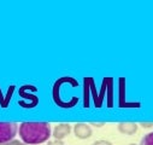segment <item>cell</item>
<instances>
[{"label": "cell", "mask_w": 153, "mask_h": 145, "mask_svg": "<svg viewBox=\"0 0 153 145\" xmlns=\"http://www.w3.org/2000/svg\"><path fill=\"white\" fill-rule=\"evenodd\" d=\"M18 134L28 145H36L45 143L51 137V125L48 122H30L19 123Z\"/></svg>", "instance_id": "cell-1"}, {"label": "cell", "mask_w": 153, "mask_h": 145, "mask_svg": "<svg viewBox=\"0 0 153 145\" xmlns=\"http://www.w3.org/2000/svg\"><path fill=\"white\" fill-rule=\"evenodd\" d=\"M18 127L17 122H0V144L15 139Z\"/></svg>", "instance_id": "cell-2"}, {"label": "cell", "mask_w": 153, "mask_h": 145, "mask_svg": "<svg viewBox=\"0 0 153 145\" xmlns=\"http://www.w3.org/2000/svg\"><path fill=\"white\" fill-rule=\"evenodd\" d=\"M74 134L76 138L79 139H88L92 137L93 131L91 128V126L86 122H77L74 125Z\"/></svg>", "instance_id": "cell-3"}, {"label": "cell", "mask_w": 153, "mask_h": 145, "mask_svg": "<svg viewBox=\"0 0 153 145\" xmlns=\"http://www.w3.org/2000/svg\"><path fill=\"white\" fill-rule=\"evenodd\" d=\"M71 133V125L66 122L58 123L53 129V138L57 140H63Z\"/></svg>", "instance_id": "cell-4"}, {"label": "cell", "mask_w": 153, "mask_h": 145, "mask_svg": "<svg viewBox=\"0 0 153 145\" xmlns=\"http://www.w3.org/2000/svg\"><path fill=\"white\" fill-rule=\"evenodd\" d=\"M137 123L136 122H130V121H123L117 123V129L122 134L126 135H133L137 132Z\"/></svg>", "instance_id": "cell-5"}, {"label": "cell", "mask_w": 153, "mask_h": 145, "mask_svg": "<svg viewBox=\"0 0 153 145\" xmlns=\"http://www.w3.org/2000/svg\"><path fill=\"white\" fill-rule=\"evenodd\" d=\"M140 145H153V132L147 133L140 141Z\"/></svg>", "instance_id": "cell-6"}, {"label": "cell", "mask_w": 153, "mask_h": 145, "mask_svg": "<svg viewBox=\"0 0 153 145\" xmlns=\"http://www.w3.org/2000/svg\"><path fill=\"white\" fill-rule=\"evenodd\" d=\"M0 145H28V144H25V143H24V141H22V140L12 139V140H10V141H7V143H4V144H0Z\"/></svg>", "instance_id": "cell-7"}, {"label": "cell", "mask_w": 153, "mask_h": 145, "mask_svg": "<svg viewBox=\"0 0 153 145\" xmlns=\"http://www.w3.org/2000/svg\"><path fill=\"white\" fill-rule=\"evenodd\" d=\"M92 145H113L111 141L108 140H105V139H99V140H95Z\"/></svg>", "instance_id": "cell-8"}, {"label": "cell", "mask_w": 153, "mask_h": 145, "mask_svg": "<svg viewBox=\"0 0 153 145\" xmlns=\"http://www.w3.org/2000/svg\"><path fill=\"white\" fill-rule=\"evenodd\" d=\"M47 145H66V144L63 143V140H57V139H54V140H48V141H47Z\"/></svg>", "instance_id": "cell-9"}, {"label": "cell", "mask_w": 153, "mask_h": 145, "mask_svg": "<svg viewBox=\"0 0 153 145\" xmlns=\"http://www.w3.org/2000/svg\"><path fill=\"white\" fill-rule=\"evenodd\" d=\"M140 126H142L143 128H152L153 122H140Z\"/></svg>", "instance_id": "cell-10"}, {"label": "cell", "mask_w": 153, "mask_h": 145, "mask_svg": "<svg viewBox=\"0 0 153 145\" xmlns=\"http://www.w3.org/2000/svg\"><path fill=\"white\" fill-rule=\"evenodd\" d=\"M92 126H95V127H102L105 125V122H91Z\"/></svg>", "instance_id": "cell-11"}, {"label": "cell", "mask_w": 153, "mask_h": 145, "mask_svg": "<svg viewBox=\"0 0 153 145\" xmlns=\"http://www.w3.org/2000/svg\"><path fill=\"white\" fill-rule=\"evenodd\" d=\"M129 145H136V144H134V143H131V144H129Z\"/></svg>", "instance_id": "cell-12"}]
</instances>
